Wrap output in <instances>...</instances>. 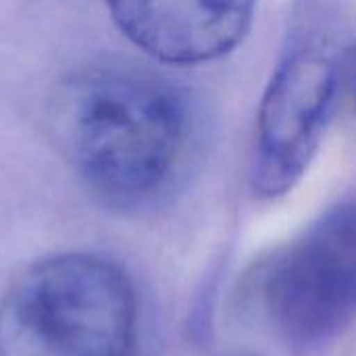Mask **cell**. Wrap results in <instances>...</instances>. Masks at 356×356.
I'll list each match as a JSON object with an SVG mask.
<instances>
[{
	"mask_svg": "<svg viewBox=\"0 0 356 356\" xmlns=\"http://www.w3.org/2000/svg\"><path fill=\"white\" fill-rule=\"evenodd\" d=\"M48 121L73 171L119 207L161 194L188 144L184 96L163 77L129 67L69 75L50 98Z\"/></svg>",
	"mask_w": 356,
	"mask_h": 356,
	"instance_id": "1",
	"label": "cell"
},
{
	"mask_svg": "<svg viewBox=\"0 0 356 356\" xmlns=\"http://www.w3.org/2000/svg\"><path fill=\"white\" fill-rule=\"evenodd\" d=\"M136 332L129 275L94 252L35 261L0 298V356H131Z\"/></svg>",
	"mask_w": 356,
	"mask_h": 356,
	"instance_id": "2",
	"label": "cell"
},
{
	"mask_svg": "<svg viewBox=\"0 0 356 356\" xmlns=\"http://www.w3.org/2000/svg\"><path fill=\"white\" fill-rule=\"evenodd\" d=\"M252 300L294 348L334 342L356 321V200L332 207L261 261Z\"/></svg>",
	"mask_w": 356,
	"mask_h": 356,
	"instance_id": "3",
	"label": "cell"
},
{
	"mask_svg": "<svg viewBox=\"0 0 356 356\" xmlns=\"http://www.w3.org/2000/svg\"><path fill=\"white\" fill-rule=\"evenodd\" d=\"M342 94V60L323 42L292 46L275 67L257 119L250 181L257 196L288 194L311 167Z\"/></svg>",
	"mask_w": 356,
	"mask_h": 356,
	"instance_id": "4",
	"label": "cell"
},
{
	"mask_svg": "<svg viewBox=\"0 0 356 356\" xmlns=\"http://www.w3.org/2000/svg\"><path fill=\"white\" fill-rule=\"evenodd\" d=\"M115 25L140 50L169 65H200L236 50L257 0H104Z\"/></svg>",
	"mask_w": 356,
	"mask_h": 356,
	"instance_id": "5",
	"label": "cell"
},
{
	"mask_svg": "<svg viewBox=\"0 0 356 356\" xmlns=\"http://www.w3.org/2000/svg\"><path fill=\"white\" fill-rule=\"evenodd\" d=\"M342 90H346L356 113V44L342 58Z\"/></svg>",
	"mask_w": 356,
	"mask_h": 356,
	"instance_id": "6",
	"label": "cell"
}]
</instances>
